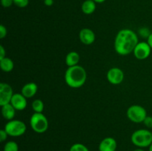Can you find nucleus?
Segmentation results:
<instances>
[{
	"instance_id": "3",
	"label": "nucleus",
	"mask_w": 152,
	"mask_h": 151,
	"mask_svg": "<svg viewBox=\"0 0 152 151\" xmlns=\"http://www.w3.org/2000/svg\"><path fill=\"white\" fill-rule=\"evenodd\" d=\"M131 141L132 144L137 147H149L152 143V132L148 129L135 130L131 136Z\"/></svg>"
},
{
	"instance_id": "10",
	"label": "nucleus",
	"mask_w": 152,
	"mask_h": 151,
	"mask_svg": "<svg viewBox=\"0 0 152 151\" xmlns=\"http://www.w3.org/2000/svg\"><path fill=\"white\" fill-rule=\"evenodd\" d=\"M79 37L80 41L86 45H91L94 42L96 39V35L94 32L91 29L88 28H83L80 31Z\"/></svg>"
},
{
	"instance_id": "2",
	"label": "nucleus",
	"mask_w": 152,
	"mask_h": 151,
	"mask_svg": "<svg viewBox=\"0 0 152 151\" xmlns=\"http://www.w3.org/2000/svg\"><path fill=\"white\" fill-rule=\"evenodd\" d=\"M87 79V73L80 65L68 67L65 73V81L71 88H80L83 86Z\"/></svg>"
},
{
	"instance_id": "13",
	"label": "nucleus",
	"mask_w": 152,
	"mask_h": 151,
	"mask_svg": "<svg viewBox=\"0 0 152 151\" xmlns=\"http://www.w3.org/2000/svg\"><path fill=\"white\" fill-rule=\"evenodd\" d=\"M38 86L34 82H28L25 84L21 90V93L27 99L32 98L37 94Z\"/></svg>"
},
{
	"instance_id": "20",
	"label": "nucleus",
	"mask_w": 152,
	"mask_h": 151,
	"mask_svg": "<svg viewBox=\"0 0 152 151\" xmlns=\"http://www.w3.org/2000/svg\"><path fill=\"white\" fill-rule=\"evenodd\" d=\"M69 151H90L88 148L81 143H75L70 147Z\"/></svg>"
},
{
	"instance_id": "22",
	"label": "nucleus",
	"mask_w": 152,
	"mask_h": 151,
	"mask_svg": "<svg viewBox=\"0 0 152 151\" xmlns=\"http://www.w3.org/2000/svg\"><path fill=\"white\" fill-rule=\"evenodd\" d=\"M1 4L4 8H7L13 5V0H1Z\"/></svg>"
},
{
	"instance_id": "18",
	"label": "nucleus",
	"mask_w": 152,
	"mask_h": 151,
	"mask_svg": "<svg viewBox=\"0 0 152 151\" xmlns=\"http://www.w3.org/2000/svg\"><path fill=\"white\" fill-rule=\"evenodd\" d=\"M31 106H32V109L34 111V113H42L44 110V102L39 99L33 101Z\"/></svg>"
},
{
	"instance_id": "4",
	"label": "nucleus",
	"mask_w": 152,
	"mask_h": 151,
	"mask_svg": "<svg viewBox=\"0 0 152 151\" xmlns=\"http://www.w3.org/2000/svg\"><path fill=\"white\" fill-rule=\"evenodd\" d=\"M30 125L37 133H44L48 129V120L42 113H34L30 118Z\"/></svg>"
},
{
	"instance_id": "16",
	"label": "nucleus",
	"mask_w": 152,
	"mask_h": 151,
	"mask_svg": "<svg viewBox=\"0 0 152 151\" xmlns=\"http://www.w3.org/2000/svg\"><path fill=\"white\" fill-rule=\"evenodd\" d=\"M80 59V54H79L77 52H69V53L66 55V57H65V64H66L68 67L76 66V65H78Z\"/></svg>"
},
{
	"instance_id": "21",
	"label": "nucleus",
	"mask_w": 152,
	"mask_h": 151,
	"mask_svg": "<svg viewBox=\"0 0 152 151\" xmlns=\"http://www.w3.org/2000/svg\"><path fill=\"white\" fill-rule=\"evenodd\" d=\"M29 0H13V4L20 8H24L29 4Z\"/></svg>"
},
{
	"instance_id": "7",
	"label": "nucleus",
	"mask_w": 152,
	"mask_h": 151,
	"mask_svg": "<svg viewBox=\"0 0 152 151\" xmlns=\"http://www.w3.org/2000/svg\"><path fill=\"white\" fill-rule=\"evenodd\" d=\"M151 50V47L147 41H139L134 50L133 54L138 60H145L149 57Z\"/></svg>"
},
{
	"instance_id": "6",
	"label": "nucleus",
	"mask_w": 152,
	"mask_h": 151,
	"mask_svg": "<svg viewBox=\"0 0 152 151\" xmlns=\"http://www.w3.org/2000/svg\"><path fill=\"white\" fill-rule=\"evenodd\" d=\"M128 118L134 123H143L148 115L145 108L140 105H133L129 107L126 112Z\"/></svg>"
},
{
	"instance_id": "29",
	"label": "nucleus",
	"mask_w": 152,
	"mask_h": 151,
	"mask_svg": "<svg viewBox=\"0 0 152 151\" xmlns=\"http://www.w3.org/2000/svg\"><path fill=\"white\" fill-rule=\"evenodd\" d=\"M147 42L148 43V44H149L150 47H151L152 49V33H151L149 36H148V38H147Z\"/></svg>"
},
{
	"instance_id": "9",
	"label": "nucleus",
	"mask_w": 152,
	"mask_h": 151,
	"mask_svg": "<svg viewBox=\"0 0 152 151\" xmlns=\"http://www.w3.org/2000/svg\"><path fill=\"white\" fill-rule=\"evenodd\" d=\"M13 94V88L10 84L5 82L0 83V106L10 103Z\"/></svg>"
},
{
	"instance_id": "11",
	"label": "nucleus",
	"mask_w": 152,
	"mask_h": 151,
	"mask_svg": "<svg viewBox=\"0 0 152 151\" xmlns=\"http://www.w3.org/2000/svg\"><path fill=\"white\" fill-rule=\"evenodd\" d=\"M10 104L13 105V107L16 110L21 111L27 107L28 101H27V98L25 97L22 93H16L13 94L11 101H10Z\"/></svg>"
},
{
	"instance_id": "19",
	"label": "nucleus",
	"mask_w": 152,
	"mask_h": 151,
	"mask_svg": "<svg viewBox=\"0 0 152 151\" xmlns=\"http://www.w3.org/2000/svg\"><path fill=\"white\" fill-rule=\"evenodd\" d=\"M3 151H19V145L14 141H9L4 144Z\"/></svg>"
},
{
	"instance_id": "31",
	"label": "nucleus",
	"mask_w": 152,
	"mask_h": 151,
	"mask_svg": "<svg viewBox=\"0 0 152 151\" xmlns=\"http://www.w3.org/2000/svg\"><path fill=\"white\" fill-rule=\"evenodd\" d=\"M133 151H145L143 150V148H140V147H137V149H135V150H134Z\"/></svg>"
},
{
	"instance_id": "28",
	"label": "nucleus",
	"mask_w": 152,
	"mask_h": 151,
	"mask_svg": "<svg viewBox=\"0 0 152 151\" xmlns=\"http://www.w3.org/2000/svg\"><path fill=\"white\" fill-rule=\"evenodd\" d=\"M44 4H45L46 6H48V7H50V6H52L53 4V3H54V1L53 0H44Z\"/></svg>"
},
{
	"instance_id": "14",
	"label": "nucleus",
	"mask_w": 152,
	"mask_h": 151,
	"mask_svg": "<svg viewBox=\"0 0 152 151\" xmlns=\"http://www.w3.org/2000/svg\"><path fill=\"white\" fill-rule=\"evenodd\" d=\"M16 110L13 107V106L10 103L1 106V115H2L3 118L7 121H10L14 118L15 115H16Z\"/></svg>"
},
{
	"instance_id": "5",
	"label": "nucleus",
	"mask_w": 152,
	"mask_h": 151,
	"mask_svg": "<svg viewBox=\"0 0 152 151\" xmlns=\"http://www.w3.org/2000/svg\"><path fill=\"white\" fill-rule=\"evenodd\" d=\"M4 129L9 136L19 137L23 136L27 130V126L25 123L21 120L13 119L6 123Z\"/></svg>"
},
{
	"instance_id": "24",
	"label": "nucleus",
	"mask_w": 152,
	"mask_h": 151,
	"mask_svg": "<svg viewBox=\"0 0 152 151\" xmlns=\"http://www.w3.org/2000/svg\"><path fill=\"white\" fill-rule=\"evenodd\" d=\"M7 33V28L3 25H0V38H4Z\"/></svg>"
},
{
	"instance_id": "30",
	"label": "nucleus",
	"mask_w": 152,
	"mask_h": 151,
	"mask_svg": "<svg viewBox=\"0 0 152 151\" xmlns=\"http://www.w3.org/2000/svg\"><path fill=\"white\" fill-rule=\"evenodd\" d=\"M93 1H94L96 3V4H100V3H103V2H105V1H106V0H93Z\"/></svg>"
},
{
	"instance_id": "25",
	"label": "nucleus",
	"mask_w": 152,
	"mask_h": 151,
	"mask_svg": "<svg viewBox=\"0 0 152 151\" xmlns=\"http://www.w3.org/2000/svg\"><path fill=\"white\" fill-rule=\"evenodd\" d=\"M7 136H9L7 133V132L5 131V130L4 129H1L0 130V142H4V141H6V139H7Z\"/></svg>"
},
{
	"instance_id": "33",
	"label": "nucleus",
	"mask_w": 152,
	"mask_h": 151,
	"mask_svg": "<svg viewBox=\"0 0 152 151\" xmlns=\"http://www.w3.org/2000/svg\"><path fill=\"white\" fill-rule=\"evenodd\" d=\"M42 1H44V0H42Z\"/></svg>"
},
{
	"instance_id": "17",
	"label": "nucleus",
	"mask_w": 152,
	"mask_h": 151,
	"mask_svg": "<svg viewBox=\"0 0 152 151\" xmlns=\"http://www.w3.org/2000/svg\"><path fill=\"white\" fill-rule=\"evenodd\" d=\"M0 68L4 73H10L14 68V62L10 58L6 56L4 59L0 60Z\"/></svg>"
},
{
	"instance_id": "15",
	"label": "nucleus",
	"mask_w": 152,
	"mask_h": 151,
	"mask_svg": "<svg viewBox=\"0 0 152 151\" xmlns=\"http://www.w3.org/2000/svg\"><path fill=\"white\" fill-rule=\"evenodd\" d=\"M96 8V3L93 0H85L81 5V10L86 15H91L94 13Z\"/></svg>"
},
{
	"instance_id": "27",
	"label": "nucleus",
	"mask_w": 152,
	"mask_h": 151,
	"mask_svg": "<svg viewBox=\"0 0 152 151\" xmlns=\"http://www.w3.org/2000/svg\"><path fill=\"white\" fill-rule=\"evenodd\" d=\"M6 57V50L3 45H0V60Z\"/></svg>"
},
{
	"instance_id": "12",
	"label": "nucleus",
	"mask_w": 152,
	"mask_h": 151,
	"mask_svg": "<svg viewBox=\"0 0 152 151\" xmlns=\"http://www.w3.org/2000/svg\"><path fill=\"white\" fill-rule=\"evenodd\" d=\"M117 147V142L112 137H106L102 139L99 144V151H116Z\"/></svg>"
},
{
	"instance_id": "32",
	"label": "nucleus",
	"mask_w": 152,
	"mask_h": 151,
	"mask_svg": "<svg viewBox=\"0 0 152 151\" xmlns=\"http://www.w3.org/2000/svg\"><path fill=\"white\" fill-rule=\"evenodd\" d=\"M148 151H152V143H151V144L149 146V147H148Z\"/></svg>"
},
{
	"instance_id": "26",
	"label": "nucleus",
	"mask_w": 152,
	"mask_h": 151,
	"mask_svg": "<svg viewBox=\"0 0 152 151\" xmlns=\"http://www.w3.org/2000/svg\"><path fill=\"white\" fill-rule=\"evenodd\" d=\"M140 35H142V33H143L144 37H146V38H148V37L149 36V35L151 34V32H150L147 28H141V29L140 30Z\"/></svg>"
},
{
	"instance_id": "8",
	"label": "nucleus",
	"mask_w": 152,
	"mask_h": 151,
	"mask_svg": "<svg viewBox=\"0 0 152 151\" xmlns=\"http://www.w3.org/2000/svg\"><path fill=\"white\" fill-rule=\"evenodd\" d=\"M106 78L109 83L114 85H118L123 81L125 74L123 70L119 68H111L107 72Z\"/></svg>"
},
{
	"instance_id": "1",
	"label": "nucleus",
	"mask_w": 152,
	"mask_h": 151,
	"mask_svg": "<svg viewBox=\"0 0 152 151\" xmlns=\"http://www.w3.org/2000/svg\"><path fill=\"white\" fill-rule=\"evenodd\" d=\"M139 43L137 34L128 28L122 29L117 33L114 39V50L120 56H127L133 53Z\"/></svg>"
},
{
	"instance_id": "23",
	"label": "nucleus",
	"mask_w": 152,
	"mask_h": 151,
	"mask_svg": "<svg viewBox=\"0 0 152 151\" xmlns=\"http://www.w3.org/2000/svg\"><path fill=\"white\" fill-rule=\"evenodd\" d=\"M143 123L147 128L151 129L152 128V116L148 115V116L145 118V119L144 120Z\"/></svg>"
}]
</instances>
